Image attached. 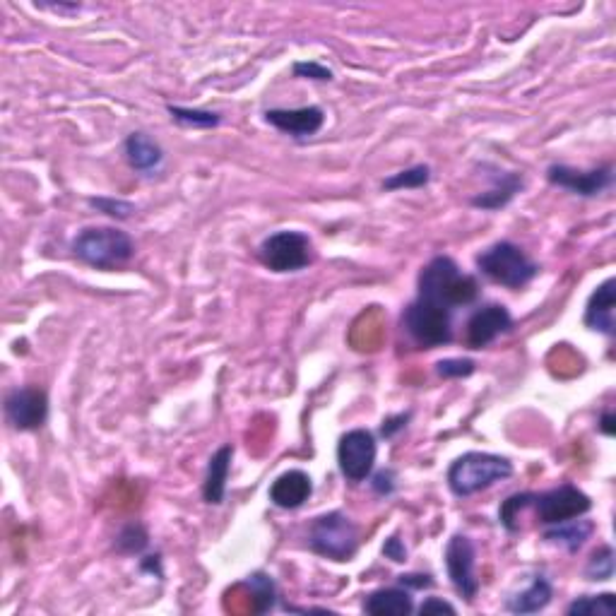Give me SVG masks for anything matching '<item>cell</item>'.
Returning a JSON list of instances; mask_svg holds the SVG:
<instances>
[{
	"instance_id": "cell-1",
	"label": "cell",
	"mask_w": 616,
	"mask_h": 616,
	"mask_svg": "<svg viewBox=\"0 0 616 616\" xmlns=\"http://www.w3.org/2000/svg\"><path fill=\"white\" fill-rule=\"evenodd\" d=\"M417 287V296L446 306L450 311L475 304L479 299V282L472 275H465L448 256H436L429 265H424Z\"/></svg>"
},
{
	"instance_id": "cell-6",
	"label": "cell",
	"mask_w": 616,
	"mask_h": 616,
	"mask_svg": "<svg viewBox=\"0 0 616 616\" xmlns=\"http://www.w3.org/2000/svg\"><path fill=\"white\" fill-rule=\"evenodd\" d=\"M402 328L419 347L434 349L450 345L453 342V311L417 296L402 313Z\"/></svg>"
},
{
	"instance_id": "cell-37",
	"label": "cell",
	"mask_w": 616,
	"mask_h": 616,
	"mask_svg": "<svg viewBox=\"0 0 616 616\" xmlns=\"http://www.w3.org/2000/svg\"><path fill=\"white\" fill-rule=\"evenodd\" d=\"M422 616H429V614H458V609L453 607V604L441 600V597H426V600L419 604L417 609Z\"/></svg>"
},
{
	"instance_id": "cell-19",
	"label": "cell",
	"mask_w": 616,
	"mask_h": 616,
	"mask_svg": "<svg viewBox=\"0 0 616 616\" xmlns=\"http://www.w3.org/2000/svg\"><path fill=\"white\" fill-rule=\"evenodd\" d=\"M231 458H234V446H222L207 462V475L203 482V499L210 506H219L227 496V479L231 472Z\"/></svg>"
},
{
	"instance_id": "cell-30",
	"label": "cell",
	"mask_w": 616,
	"mask_h": 616,
	"mask_svg": "<svg viewBox=\"0 0 616 616\" xmlns=\"http://www.w3.org/2000/svg\"><path fill=\"white\" fill-rule=\"evenodd\" d=\"M87 203H90L94 210L102 212V215L111 217V219H128V217H133V212H135V205L121 198H90Z\"/></svg>"
},
{
	"instance_id": "cell-39",
	"label": "cell",
	"mask_w": 616,
	"mask_h": 616,
	"mask_svg": "<svg viewBox=\"0 0 616 616\" xmlns=\"http://www.w3.org/2000/svg\"><path fill=\"white\" fill-rule=\"evenodd\" d=\"M142 571H152V573H157V576H162V556L154 554V556H147V559H142Z\"/></svg>"
},
{
	"instance_id": "cell-22",
	"label": "cell",
	"mask_w": 616,
	"mask_h": 616,
	"mask_svg": "<svg viewBox=\"0 0 616 616\" xmlns=\"http://www.w3.org/2000/svg\"><path fill=\"white\" fill-rule=\"evenodd\" d=\"M592 532H595V525L590 523V520H566V523L559 525H549L547 530H544L542 539L549 544H556V547H564L568 554H576L583 549V544L588 542Z\"/></svg>"
},
{
	"instance_id": "cell-9",
	"label": "cell",
	"mask_w": 616,
	"mask_h": 616,
	"mask_svg": "<svg viewBox=\"0 0 616 616\" xmlns=\"http://www.w3.org/2000/svg\"><path fill=\"white\" fill-rule=\"evenodd\" d=\"M376 436L366 429H352L337 443V465L349 482H364L376 467Z\"/></svg>"
},
{
	"instance_id": "cell-23",
	"label": "cell",
	"mask_w": 616,
	"mask_h": 616,
	"mask_svg": "<svg viewBox=\"0 0 616 616\" xmlns=\"http://www.w3.org/2000/svg\"><path fill=\"white\" fill-rule=\"evenodd\" d=\"M568 616H614L616 614V595L602 592V595H583L576 597L566 607Z\"/></svg>"
},
{
	"instance_id": "cell-3",
	"label": "cell",
	"mask_w": 616,
	"mask_h": 616,
	"mask_svg": "<svg viewBox=\"0 0 616 616\" xmlns=\"http://www.w3.org/2000/svg\"><path fill=\"white\" fill-rule=\"evenodd\" d=\"M306 544L313 554L345 564L359 552V527L342 511L323 513L308 525Z\"/></svg>"
},
{
	"instance_id": "cell-16",
	"label": "cell",
	"mask_w": 616,
	"mask_h": 616,
	"mask_svg": "<svg viewBox=\"0 0 616 616\" xmlns=\"http://www.w3.org/2000/svg\"><path fill=\"white\" fill-rule=\"evenodd\" d=\"M311 494H313V482L304 470L282 472L270 487V501L275 503L277 508H284V511H296V508H301L308 499H311Z\"/></svg>"
},
{
	"instance_id": "cell-8",
	"label": "cell",
	"mask_w": 616,
	"mask_h": 616,
	"mask_svg": "<svg viewBox=\"0 0 616 616\" xmlns=\"http://www.w3.org/2000/svg\"><path fill=\"white\" fill-rule=\"evenodd\" d=\"M532 508L537 511L539 523L549 527L573 518H583L585 513L592 511V501L576 484H561V487L544 491V494H535Z\"/></svg>"
},
{
	"instance_id": "cell-14",
	"label": "cell",
	"mask_w": 616,
	"mask_h": 616,
	"mask_svg": "<svg viewBox=\"0 0 616 616\" xmlns=\"http://www.w3.org/2000/svg\"><path fill=\"white\" fill-rule=\"evenodd\" d=\"M265 121L284 135L304 140L316 135L325 123V111L321 106H301V109H270L265 111Z\"/></svg>"
},
{
	"instance_id": "cell-31",
	"label": "cell",
	"mask_w": 616,
	"mask_h": 616,
	"mask_svg": "<svg viewBox=\"0 0 616 616\" xmlns=\"http://www.w3.org/2000/svg\"><path fill=\"white\" fill-rule=\"evenodd\" d=\"M477 369V364L472 359H462V357H453V359H441L436 364V373L441 378H467L472 376Z\"/></svg>"
},
{
	"instance_id": "cell-4",
	"label": "cell",
	"mask_w": 616,
	"mask_h": 616,
	"mask_svg": "<svg viewBox=\"0 0 616 616\" xmlns=\"http://www.w3.org/2000/svg\"><path fill=\"white\" fill-rule=\"evenodd\" d=\"M73 256L97 270H114L135 256V244L126 231L114 227H87L73 239Z\"/></svg>"
},
{
	"instance_id": "cell-20",
	"label": "cell",
	"mask_w": 616,
	"mask_h": 616,
	"mask_svg": "<svg viewBox=\"0 0 616 616\" xmlns=\"http://www.w3.org/2000/svg\"><path fill=\"white\" fill-rule=\"evenodd\" d=\"M126 159L128 164L140 174H152L162 167L164 150L157 140H152L147 133H130L126 138Z\"/></svg>"
},
{
	"instance_id": "cell-13",
	"label": "cell",
	"mask_w": 616,
	"mask_h": 616,
	"mask_svg": "<svg viewBox=\"0 0 616 616\" xmlns=\"http://www.w3.org/2000/svg\"><path fill=\"white\" fill-rule=\"evenodd\" d=\"M513 330V316L508 313L506 306L489 304L477 308L467 321V347L470 349H484L489 347L496 337L511 333Z\"/></svg>"
},
{
	"instance_id": "cell-27",
	"label": "cell",
	"mask_w": 616,
	"mask_h": 616,
	"mask_svg": "<svg viewBox=\"0 0 616 616\" xmlns=\"http://www.w3.org/2000/svg\"><path fill=\"white\" fill-rule=\"evenodd\" d=\"M150 547V532L145 530V525L140 523H128L118 532L116 537V552L118 554H142Z\"/></svg>"
},
{
	"instance_id": "cell-33",
	"label": "cell",
	"mask_w": 616,
	"mask_h": 616,
	"mask_svg": "<svg viewBox=\"0 0 616 616\" xmlns=\"http://www.w3.org/2000/svg\"><path fill=\"white\" fill-rule=\"evenodd\" d=\"M371 489L376 491L378 496H393L395 489H398V475H395V470L385 467V470L371 472Z\"/></svg>"
},
{
	"instance_id": "cell-17",
	"label": "cell",
	"mask_w": 616,
	"mask_h": 616,
	"mask_svg": "<svg viewBox=\"0 0 616 616\" xmlns=\"http://www.w3.org/2000/svg\"><path fill=\"white\" fill-rule=\"evenodd\" d=\"M361 609L371 616H407L414 612V600L410 590L398 585V588H381L369 592L364 597Z\"/></svg>"
},
{
	"instance_id": "cell-15",
	"label": "cell",
	"mask_w": 616,
	"mask_h": 616,
	"mask_svg": "<svg viewBox=\"0 0 616 616\" xmlns=\"http://www.w3.org/2000/svg\"><path fill=\"white\" fill-rule=\"evenodd\" d=\"M585 325L607 337L616 335V280L609 277L590 294L585 306Z\"/></svg>"
},
{
	"instance_id": "cell-2",
	"label": "cell",
	"mask_w": 616,
	"mask_h": 616,
	"mask_svg": "<svg viewBox=\"0 0 616 616\" xmlns=\"http://www.w3.org/2000/svg\"><path fill=\"white\" fill-rule=\"evenodd\" d=\"M513 475V462L503 455L494 453H472L460 455L450 462L448 467V489L453 491L458 499H470L479 491L494 487L496 482H503Z\"/></svg>"
},
{
	"instance_id": "cell-5",
	"label": "cell",
	"mask_w": 616,
	"mask_h": 616,
	"mask_svg": "<svg viewBox=\"0 0 616 616\" xmlns=\"http://www.w3.org/2000/svg\"><path fill=\"white\" fill-rule=\"evenodd\" d=\"M477 268L491 282L508 289H520L539 275V265L513 241H499L477 256Z\"/></svg>"
},
{
	"instance_id": "cell-12",
	"label": "cell",
	"mask_w": 616,
	"mask_h": 616,
	"mask_svg": "<svg viewBox=\"0 0 616 616\" xmlns=\"http://www.w3.org/2000/svg\"><path fill=\"white\" fill-rule=\"evenodd\" d=\"M547 181L552 183V186L564 188L568 193L580 195V198H597V195L607 191L614 183V167L607 164V167L600 169L580 171L566 167V164H552V167L547 169Z\"/></svg>"
},
{
	"instance_id": "cell-36",
	"label": "cell",
	"mask_w": 616,
	"mask_h": 616,
	"mask_svg": "<svg viewBox=\"0 0 616 616\" xmlns=\"http://www.w3.org/2000/svg\"><path fill=\"white\" fill-rule=\"evenodd\" d=\"M383 554H385V559L395 561V564H405V561H407V547H405V542H402V539H400V535H390L388 539H385Z\"/></svg>"
},
{
	"instance_id": "cell-18",
	"label": "cell",
	"mask_w": 616,
	"mask_h": 616,
	"mask_svg": "<svg viewBox=\"0 0 616 616\" xmlns=\"http://www.w3.org/2000/svg\"><path fill=\"white\" fill-rule=\"evenodd\" d=\"M523 186V174H518V171H501V174L494 176V186H491L489 191L475 195L470 203L472 207H477V210L496 212L511 203L515 195L523 191Z\"/></svg>"
},
{
	"instance_id": "cell-28",
	"label": "cell",
	"mask_w": 616,
	"mask_h": 616,
	"mask_svg": "<svg viewBox=\"0 0 616 616\" xmlns=\"http://www.w3.org/2000/svg\"><path fill=\"white\" fill-rule=\"evenodd\" d=\"M431 181V169L426 164L398 171L383 181V191H405V188H424Z\"/></svg>"
},
{
	"instance_id": "cell-32",
	"label": "cell",
	"mask_w": 616,
	"mask_h": 616,
	"mask_svg": "<svg viewBox=\"0 0 616 616\" xmlns=\"http://www.w3.org/2000/svg\"><path fill=\"white\" fill-rule=\"evenodd\" d=\"M292 73L296 77H304V80H316V82H330L333 80V70L328 65L318 63V61H299L294 63Z\"/></svg>"
},
{
	"instance_id": "cell-29",
	"label": "cell",
	"mask_w": 616,
	"mask_h": 616,
	"mask_svg": "<svg viewBox=\"0 0 616 616\" xmlns=\"http://www.w3.org/2000/svg\"><path fill=\"white\" fill-rule=\"evenodd\" d=\"M585 578L592 580V583H602V580H609L614 576V549L609 544L592 552V556L585 564Z\"/></svg>"
},
{
	"instance_id": "cell-7",
	"label": "cell",
	"mask_w": 616,
	"mask_h": 616,
	"mask_svg": "<svg viewBox=\"0 0 616 616\" xmlns=\"http://www.w3.org/2000/svg\"><path fill=\"white\" fill-rule=\"evenodd\" d=\"M258 258L272 272H299L311 265V239L304 231H275L258 248Z\"/></svg>"
},
{
	"instance_id": "cell-34",
	"label": "cell",
	"mask_w": 616,
	"mask_h": 616,
	"mask_svg": "<svg viewBox=\"0 0 616 616\" xmlns=\"http://www.w3.org/2000/svg\"><path fill=\"white\" fill-rule=\"evenodd\" d=\"M410 419H412V412H400V414H393V417H385L381 424V436L383 438L398 436L400 431H405V426L410 424Z\"/></svg>"
},
{
	"instance_id": "cell-26",
	"label": "cell",
	"mask_w": 616,
	"mask_h": 616,
	"mask_svg": "<svg viewBox=\"0 0 616 616\" xmlns=\"http://www.w3.org/2000/svg\"><path fill=\"white\" fill-rule=\"evenodd\" d=\"M169 116L174 118L179 126L186 128H217L222 123V116L215 114V111H203V109H186V106H167Z\"/></svg>"
},
{
	"instance_id": "cell-21",
	"label": "cell",
	"mask_w": 616,
	"mask_h": 616,
	"mask_svg": "<svg viewBox=\"0 0 616 616\" xmlns=\"http://www.w3.org/2000/svg\"><path fill=\"white\" fill-rule=\"evenodd\" d=\"M552 597H554V588H552V583H549V578L542 576V573H537V576L532 578V583L527 585L523 592L508 597L506 609L513 614H537L549 607Z\"/></svg>"
},
{
	"instance_id": "cell-35",
	"label": "cell",
	"mask_w": 616,
	"mask_h": 616,
	"mask_svg": "<svg viewBox=\"0 0 616 616\" xmlns=\"http://www.w3.org/2000/svg\"><path fill=\"white\" fill-rule=\"evenodd\" d=\"M434 576L431 573H405V576L398 578V585H402V588L407 590H429L434 588Z\"/></svg>"
},
{
	"instance_id": "cell-11",
	"label": "cell",
	"mask_w": 616,
	"mask_h": 616,
	"mask_svg": "<svg viewBox=\"0 0 616 616\" xmlns=\"http://www.w3.org/2000/svg\"><path fill=\"white\" fill-rule=\"evenodd\" d=\"M5 417L15 431H37L49 419V395L37 385L10 390L5 398Z\"/></svg>"
},
{
	"instance_id": "cell-24",
	"label": "cell",
	"mask_w": 616,
	"mask_h": 616,
	"mask_svg": "<svg viewBox=\"0 0 616 616\" xmlns=\"http://www.w3.org/2000/svg\"><path fill=\"white\" fill-rule=\"evenodd\" d=\"M246 585L253 597V612L268 614L277 602V585H275V580H272V576H268V573H263V571H256L246 578Z\"/></svg>"
},
{
	"instance_id": "cell-25",
	"label": "cell",
	"mask_w": 616,
	"mask_h": 616,
	"mask_svg": "<svg viewBox=\"0 0 616 616\" xmlns=\"http://www.w3.org/2000/svg\"><path fill=\"white\" fill-rule=\"evenodd\" d=\"M532 501H535V494L532 491H523V494H513L508 496L506 501H501L499 508V523L506 527V532H518L520 530V513L527 511V508H532Z\"/></svg>"
},
{
	"instance_id": "cell-38",
	"label": "cell",
	"mask_w": 616,
	"mask_h": 616,
	"mask_svg": "<svg viewBox=\"0 0 616 616\" xmlns=\"http://www.w3.org/2000/svg\"><path fill=\"white\" fill-rule=\"evenodd\" d=\"M597 429H600L604 436H614L616 434V417H614V412H602L600 422H597Z\"/></svg>"
},
{
	"instance_id": "cell-10",
	"label": "cell",
	"mask_w": 616,
	"mask_h": 616,
	"mask_svg": "<svg viewBox=\"0 0 616 616\" xmlns=\"http://www.w3.org/2000/svg\"><path fill=\"white\" fill-rule=\"evenodd\" d=\"M446 571L453 588L465 602H475L479 592L477 549L467 535H453L446 544Z\"/></svg>"
}]
</instances>
